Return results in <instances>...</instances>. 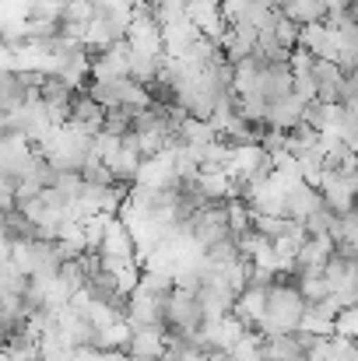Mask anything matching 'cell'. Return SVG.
Returning a JSON list of instances; mask_svg holds the SVG:
<instances>
[{
  "mask_svg": "<svg viewBox=\"0 0 358 361\" xmlns=\"http://www.w3.org/2000/svg\"><path fill=\"white\" fill-rule=\"evenodd\" d=\"M267 298H270V288H267V284H246V288L239 291L232 312L253 330V326H260V319L267 316Z\"/></svg>",
  "mask_w": 358,
  "mask_h": 361,
  "instance_id": "6",
  "label": "cell"
},
{
  "mask_svg": "<svg viewBox=\"0 0 358 361\" xmlns=\"http://www.w3.org/2000/svg\"><path fill=\"white\" fill-rule=\"evenodd\" d=\"M32 92H35V88H28L18 71H4V74H0V109H4V113H18V109L32 99Z\"/></svg>",
  "mask_w": 358,
  "mask_h": 361,
  "instance_id": "9",
  "label": "cell"
},
{
  "mask_svg": "<svg viewBox=\"0 0 358 361\" xmlns=\"http://www.w3.org/2000/svg\"><path fill=\"white\" fill-rule=\"evenodd\" d=\"M338 252V242L334 235H309V239L299 245V256H295V270L299 267H327V259Z\"/></svg>",
  "mask_w": 358,
  "mask_h": 361,
  "instance_id": "8",
  "label": "cell"
},
{
  "mask_svg": "<svg viewBox=\"0 0 358 361\" xmlns=\"http://www.w3.org/2000/svg\"><path fill=\"white\" fill-rule=\"evenodd\" d=\"M229 355H232V361H263V334H260L256 326L246 330Z\"/></svg>",
  "mask_w": 358,
  "mask_h": 361,
  "instance_id": "11",
  "label": "cell"
},
{
  "mask_svg": "<svg viewBox=\"0 0 358 361\" xmlns=\"http://www.w3.org/2000/svg\"><path fill=\"white\" fill-rule=\"evenodd\" d=\"M345 144H348V147H352V151H358V120L352 123V126H348V130H345Z\"/></svg>",
  "mask_w": 358,
  "mask_h": 361,
  "instance_id": "13",
  "label": "cell"
},
{
  "mask_svg": "<svg viewBox=\"0 0 358 361\" xmlns=\"http://www.w3.org/2000/svg\"><path fill=\"white\" fill-rule=\"evenodd\" d=\"M274 35L285 49H299V39H302V21H295L292 14H285L278 7V18H274Z\"/></svg>",
  "mask_w": 358,
  "mask_h": 361,
  "instance_id": "12",
  "label": "cell"
},
{
  "mask_svg": "<svg viewBox=\"0 0 358 361\" xmlns=\"http://www.w3.org/2000/svg\"><path fill=\"white\" fill-rule=\"evenodd\" d=\"M306 295L302 288L292 281V274H281L274 284H270V298H267V316L260 319V334H292L302 326V316H306Z\"/></svg>",
  "mask_w": 358,
  "mask_h": 361,
  "instance_id": "1",
  "label": "cell"
},
{
  "mask_svg": "<svg viewBox=\"0 0 358 361\" xmlns=\"http://www.w3.org/2000/svg\"><path fill=\"white\" fill-rule=\"evenodd\" d=\"M162 361H176V358H169V355H165V358H162Z\"/></svg>",
  "mask_w": 358,
  "mask_h": 361,
  "instance_id": "14",
  "label": "cell"
},
{
  "mask_svg": "<svg viewBox=\"0 0 358 361\" xmlns=\"http://www.w3.org/2000/svg\"><path fill=\"white\" fill-rule=\"evenodd\" d=\"M204 326V309L193 288H172L169 291V334H197Z\"/></svg>",
  "mask_w": 358,
  "mask_h": 361,
  "instance_id": "2",
  "label": "cell"
},
{
  "mask_svg": "<svg viewBox=\"0 0 358 361\" xmlns=\"http://www.w3.org/2000/svg\"><path fill=\"white\" fill-rule=\"evenodd\" d=\"M313 74H316V99H320V102H330V106L345 102V92H348V71H345L338 60H323V56H316Z\"/></svg>",
  "mask_w": 358,
  "mask_h": 361,
  "instance_id": "3",
  "label": "cell"
},
{
  "mask_svg": "<svg viewBox=\"0 0 358 361\" xmlns=\"http://www.w3.org/2000/svg\"><path fill=\"white\" fill-rule=\"evenodd\" d=\"M106 165L113 169V176H117L119 183H137V179H141V169H144V158H141L133 147H126V144H123L117 154H109V158H106Z\"/></svg>",
  "mask_w": 358,
  "mask_h": 361,
  "instance_id": "10",
  "label": "cell"
},
{
  "mask_svg": "<svg viewBox=\"0 0 358 361\" xmlns=\"http://www.w3.org/2000/svg\"><path fill=\"white\" fill-rule=\"evenodd\" d=\"M323 204V193H320V186H313V183H295L292 190H288V218H299V221H306L316 207Z\"/></svg>",
  "mask_w": 358,
  "mask_h": 361,
  "instance_id": "7",
  "label": "cell"
},
{
  "mask_svg": "<svg viewBox=\"0 0 358 361\" xmlns=\"http://www.w3.org/2000/svg\"><path fill=\"white\" fill-rule=\"evenodd\" d=\"M106 120H109V109L95 99V95H88V92H78V99H74V109H71V126L74 130H81V133H92V137H99L102 130H106Z\"/></svg>",
  "mask_w": 358,
  "mask_h": 361,
  "instance_id": "4",
  "label": "cell"
},
{
  "mask_svg": "<svg viewBox=\"0 0 358 361\" xmlns=\"http://www.w3.org/2000/svg\"><path fill=\"white\" fill-rule=\"evenodd\" d=\"M306 106H309V102H306L299 92H288V95L274 99V102H270V109H267V126L295 130L299 123H306Z\"/></svg>",
  "mask_w": 358,
  "mask_h": 361,
  "instance_id": "5",
  "label": "cell"
}]
</instances>
